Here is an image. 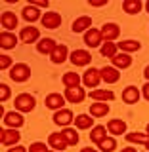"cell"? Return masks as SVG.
Masks as SVG:
<instances>
[{"label": "cell", "instance_id": "cell-1", "mask_svg": "<svg viewBox=\"0 0 149 152\" xmlns=\"http://www.w3.org/2000/svg\"><path fill=\"white\" fill-rule=\"evenodd\" d=\"M13 107L17 108V112H31L36 107V99L31 93H19L13 101Z\"/></svg>", "mask_w": 149, "mask_h": 152}, {"label": "cell", "instance_id": "cell-2", "mask_svg": "<svg viewBox=\"0 0 149 152\" xmlns=\"http://www.w3.org/2000/svg\"><path fill=\"white\" fill-rule=\"evenodd\" d=\"M10 78L13 80V82H27L29 78H31V66L25 65V63H17L13 65L12 69H10Z\"/></svg>", "mask_w": 149, "mask_h": 152}, {"label": "cell", "instance_id": "cell-3", "mask_svg": "<svg viewBox=\"0 0 149 152\" xmlns=\"http://www.w3.org/2000/svg\"><path fill=\"white\" fill-rule=\"evenodd\" d=\"M75 118L76 116L69 108H61V110L54 112V124H57V126H61V127H71V124L75 122Z\"/></svg>", "mask_w": 149, "mask_h": 152}, {"label": "cell", "instance_id": "cell-4", "mask_svg": "<svg viewBox=\"0 0 149 152\" xmlns=\"http://www.w3.org/2000/svg\"><path fill=\"white\" fill-rule=\"evenodd\" d=\"M19 139H21V133L17 129H12V127H6V129H0V141H2L4 146H16Z\"/></svg>", "mask_w": 149, "mask_h": 152}, {"label": "cell", "instance_id": "cell-5", "mask_svg": "<svg viewBox=\"0 0 149 152\" xmlns=\"http://www.w3.org/2000/svg\"><path fill=\"white\" fill-rule=\"evenodd\" d=\"M48 145L52 146V150L61 152V150H65L67 146H69V142H67L65 135L59 131V133H50V135H48Z\"/></svg>", "mask_w": 149, "mask_h": 152}, {"label": "cell", "instance_id": "cell-6", "mask_svg": "<svg viewBox=\"0 0 149 152\" xmlns=\"http://www.w3.org/2000/svg\"><path fill=\"white\" fill-rule=\"evenodd\" d=\"M119 34H121V27H119L117 23H105L102 27V40H105V42L117 40Z\"/></svg>", "mask_w": 149, "mask_h": 152}, {"label": "cell", "instance_id": "cell-7", "mask_svg": "<svg viewBox=\"0 0 149 152\" xmlns=\"http://www.w3.org/2000/svg\"><path fill=\"white\" fill-rule=\"evenodd\" d=\"M63 97L69 103H82L84 97H86V91H84V88H80V86H75V88H65Z\"/></svg>", "mask_w": 149, "mask_h": 152}, {"label": "cell", "instance_id": "cell-8", "mask_svg": "<svg viewBox=\"0 0 149 152\" xmlns=\"http://www.w3.org/2000/svg\"><path fill=\"white\" fill-rule=\"evenodd\" d=\"M99 80H102V74H99V70L94 69V66H92V69H88L82 74V84L86 86V88L96 89V88H98V84H99Z\"/></svg>", "mask_w": 149, "mask_h": 152}, {"label": "cell", "instance_id": "cell-9", "mask_svg": "<svg viewBox=\"0 0 149 152\" xmlns=\"http://www.w3.org/2000/svg\"><path fill=\"white\" fill-rule=\"evenodd\" d=\"M2 124L8 127H12V129H19V127L25 124V118H23L21 112H8L6 116L2 118Z\"/></svg>", "mask_w": 149, "mask_h": 152}, {"label": "cell", "instance_id": "cell-10", "mask_svg": "<svg viewBox=\"0 0 149 152\" xmlns=\"http://www.w3.org/2000/svg\"><path fill=\"white\" fill-rule=\"evenodd\" d=\"M71 63L76 66H86L88 63H92V55L86 50H75L71 51Z\"/></svg>", "mask_w": 149, "mask_h": 152}, {"label": "cell", "instance_id": "cell-11", "mask_svg": "<svg viewBox=\"0 0 149 152\" xmlns=\"http://www.w3.org/2000/svg\"><path fill=\"white\" fill-rule=\"evenodd\" d=\"M40 23H42L44 28H57L61 25V15L57 12H46L44 15H42Z\"/></svg>", "mask_w": 149, "mask_h": 152}, {"label": "cell", "instance_id": "cell-12", "mask_svg": "<svg viewBox=\"0 0 149 152\" xmlns=\"http://www.w3.org/2000/svg\"><path fill=\"white\" fill-rule=\"evenodd\" d=\"M84 44L90 48H98L102 44V28H90V31L84 32Z\"/></svg>", "mask_w": 149, "mask_h": 152}, {"label": "cell", "instance_id": "cell-13", "mask_svg": "<svg viewBox=\"0 0 149 152\" xmlns=\"http://www.w3.org/2000/svg\"><path fill=\"white\" fill-rule=\"evenodd\" d=\"M65 101H67V99L63 97V95H59V93H50V95L46 97V107L50 108V110L57 112V110H61V108L65 107Z\"/></svg>", "mask_w": 149, "mask_h": 152}, {"label": "cell", "instance_id": "cell-14", "mask_svg": "<svg viewBox=\"0 0 149 152\" xmlns=\"http://www.w3.org/2000/svg\"><path fill=\"white\" fill-rule=\"evenodd\" d=\"M40 38V31L36 27H25L21 32H19V40L25 42V44H33Z\"/></svg>", "mask_w": 149, "mask_h": 152}, {"label": "cell", "instance_id": "cell-15", "mask_svg": "<svg viewBox=\"0 0 149 152\" xmlns=\"http://www.w3.org/2000/svg\"><path fill=\"white\" fill-rule=\"evenodd\" d=\"M73 32H86L92 28V17L90 15H80L73 21Z\"/></svg>", "mask_w": 149, "mask_h": 152}, {"label": "cell", "instance_id": "cell-16", "mask_svg": "<svg viewBox=\"0 0 149 152\" xmlns=\"http://www.w3.org/2000/svg\"><path fill=\"white\" fill-rule=\"evenodd\" d=\"M140 95H142V91L136 88V86H126L124 91H122V101L126 104H134V103L140 101Z\"/></svg>", "mask_w": 149, "mask_h": 152}, {"label": "cell", "instance_id": "cell-17", "mask_svg": "<svg viewBox=\"0 0 149 152\" xmlns=\"http://www.w3.org/2000/svg\"><path fill=\"white\" fill-rule=\"evenodd\" d=\"M99 74H102V80L107 84H115L119 82V78H121V72H119V69H115V66H103L102 70H99Z\"/></svg>", "mask_w": 149, "mask_h": 152}, {"label": "cell", "instance_id": "cell-18", "mask_svg": "<svg viewBox=\"0 0 149 152\" xmlns=\"http://www.w3.org/2000/svg\"><path fill=\"white\" fill-rule=\"evenodd\" d=\"M16 46H17V36L13 32H8V31L0 32V48L2 50H13Z\"/></svg>", "mask_w": 149, "mask_h": 152}, {"label": "cell", "instance_id": "cell-19", "mask_svg": "<svg viewBox=\"0 0 149 152\" xmlns=\"http://www.w3.org/2000/svg\"><path fill=\"white\" fill-rule=\"evenodd\" d=\"M56 48H57L56 40H52V38H40V42H38V46H36V51L40 55H52Z\"/></svg>", "mask_w": 149, "mask_h": 152}, {"label": "cell", "instance_id": "cell-20", "mask_svg": "<svg viewBox=\"0 0 149 152\" xmlns=\"http://www.w3.org/2000/svg\"><path fill=\"white\" fill-rule=\"evenodd\" d=\"M67 57H69V50H67V46L65 44H57V48L54 50V53L50 55V59H52V63L61 65V63L67 61Z\"/></svg>", "mask_w": 149, "mask_h": 152}, {"label": "cell", "instance_id": "cell-21", "mask_svg": "<svg viewBox=\"0 0 149 152\" xmlns=\"http://www.w3.org/2000/svg\"><path fill=\"white\" fill-rule=\"evenodd\" d=\"M88 97H92L94 101H102V103H109L115 99V93L111 89H94V91H88Z\"/></svg>", "mask_w": 149, "mask_h": 152}, {"label": "cell", "instance_id": "cell-22", "mask_svg": "<svg viewBox=\"0 0 149 152\" xmlns=\"http://www.w3.org/2000/svg\"><path fill=\"white\" fill-rule=\"evenodd\" d=\"M109 114V104L107 103H102V101H94L90 104V116L94 118H103Z\"/></svg>", "mask_w": 149, "mask_h": 152}, {"label": "cell", "instance_id": "cell-23", "mask_svg": "<svg viewBox=\"0 0 149 152\" xmlns=\"http://www.w3.org/2000/svg\"><path fill=\"white\" fill-rule=\"evenodd\" d=\"M21 15H23V19H25V21H29V23H35V21H38V19H42L40 10L35 8V6H31V4H29V6H23Z\"/></svg>", "mask_w": 149, "mask_h": 152}, {"label": "cell", "instance_id": "cell-24", "mask_svg": "<svg viewBox=\"0 0 149 152\" xmlns=\"http://www.w3.org/2000/svg\"><path fill=\"white\" fill-rule=\"evenodd\" d=\"M107 131L111 133V135H124V133H126V122L119 120V118H113V120H109V124H107Z\"/></svg>", "mask_w": 149, "mask_h": 152}, {"label": "cell", "instance_id": "cell-25", "mask_svg": "<svg viewBox=\"0 0 149 152\" xmlns=\"http://www.w3.org/2000/svg\"><path fill=\"white\" fill-rule=\"evenodd\" d=\"M111 63H113V66L115 69H128V66L132 65V57H130V53H117L111 59Z\"/></svg>", "mask_w": 149, "mask_h": 152}, {"label": "cell", "instance_id": "cell-26", "mask_svg": "<svg viewBox=\"0 0 149 152\" xmlns=\"http://www.w3.org/2000/svg\"><path fill=\"white\" fill-rule=\"evenodd\" d=\"M75 127L76 129H92L94 127V116H90V114H79L75 118Z\"/></svg>", "mask_w": 149, "mask_h": 152}, {"label": "cell", "instance_id": "cell-27", "mask_svg": "<svg viewBox=\"0 0 149 152\" xmlns=\"http://www.w3.org/2000/svg\"><path fill=\"white\" fill-rule=\"evenodd\" d=\"M2 27H4V31L12 32L13 28L17 27V15H16V13L4 12V13H2Z\"/></svg>", "mask_w": 149, "mask_h": 152}, {"label": "cell", "instance_id": "cell-28", "mask_svg": "<svg viewBox=\"0 0 149 152\" xmlns=\"http://www.w3.org/2000/svg\"><path fill=\"white\" fill-rule=\"evenodd\" d=\"M105 137H107V127L105 126H94L92 129H90V141H92L94 145L102 142Z\"/></svg>", "mask_w": 149, "mask_h": 152}, {"label": "cell", "instance_id": "cell-29", "mask_svg": "<svg viewBox=\"0 0 149 152\" xmlns=\"http://www.w3.org/2000/svg\"><path fill=\"white\" fill-rule=\"evenodd\" d=\"M126 141L132 142V145H147L149 135L142 131H130V133H126Z\"/></svg>", "mask_w": 149, "mask_h": 152}, {"label": "cell", "instance_id": "cell-30", "mask_svg": "<svg viewBox=\"0 0 149 152\" xmlns=\"http://www.w3.org/2000/svg\"><path fill=\"white\" fill-rule=\"evenodd\" d=\"M143 8V4L140 0H124L122 2V10L128 13V15H136V13H140Z\"/></svg>", "mask_w": 149, "mask_h": 152}, {"label": "cell", "instance_id": "cell-31", "mask_svg": "<svg viewBox=\"0 0 149 152\" xmlns=\"http://www.w3.org/2000/svg\"><path fill=\"white\" fill-rule=\"evenodd\" d=\"M117 48L122 51V53H130V51H138L142 48V44L138 40H121L117 44Z\"/></svg>", "mask_w": 149, "mask_h": 152}, {"label": "cell", "instance_id": "cell-32", "mask_svg": "<svg viewBox=\"0 0 149 152\" xmlns=\"http://www.w3.org/2000/svg\"><path fill=\"white\" fill-rule=\"evenodd\" d=\"M80 82H82V76H79L76 72H65L63 74V84L65 88H75V86H80Z\"/></svg>", "mask_w": 149, "mask_h": 152}, {"label": "cell", "instance_id": "cell-33", "mask_svg": "<svg viewBox=\"0 0 149 152\" xmlns=\"http://www.w3.org/2000/svg\"><path fill=\"white\" fill-rule=\"evenodd\" d=\"M117 53H119V48H117V44H115V42H103V44H102V55H103V57L113 59Z\"/></svg>", "mask_w": 149, "mask_h": 152}, {"label": "cell", "instance_id": "cell-34", "mask_svg": "<svg viewBox=\"0 0 149 152\" xmlns=\"http://www.w3.org/2000/svg\"><path fill=\"white\" fill-rule=\"evenodd\" d=\"M65 135V139L67 142H69V146H75V145H79V133H76V129H73V127H63V131H61Z\"/></svg>", "mask_w": 149, "mask_h": 152}, {"label": "cell", "instance_id": "cell-35", "mask_svg": "<svg viewBox=\"0 0 149 152\" xmlns=\"http://www.w3.org/2000/svg\"><path fill=\"white\" fill-rule=\"evenodd\" d=\"M98 148L102 152H113L117 148V141H115L113 137H105L102 142H98Z\"/></svg>", "mask_w": 149, "mask_h": 152}, {"label": "cell", "instance_id": "cell-36", "mask_svg": "<svg viewBox=\"0 0 149 152\" xmlns=\"http://www.w3.org/2000/svg\"><path fill=\"white\" fill-rule=\"evenodd\" d=\"M29 152H48V146L44 142H33V145L29 146Z\"/></svg>", "mask_w": 149, "mask_h": 152}, {"label": "cell", "instance_id": "cell-37", "mask_svg": "<svg viewBox=\"0 0 149 152\" xmlns=\"http://www.w3.org/2000/svg\"><path fill=\"white\" fill-rule=\"evenodd\" d=\"M0 91H2V93H0V101H2V103L8 101V97H10V93H12V89H10L6 84H2V86H0Z\"/></svg>", "mask_w": 149, "mask_h": 152}, {"label": "cell", "instance_id": "cell-38", "mask_svg": "<svg viewBox=\"0 0 149 152\" xmlns=\"http://www.w3.org/2000/svg\"><path fill=\"white\" fill-rule=\"evenodd\" d=\"M12 63H13L12 57H8V55H2V57H0V69H2V70H6Z\"/></svg>", "mask_w": 149, "mask_h": 152}, {"label": "cell", "instance_id": "cell-39", "mask_svg": "<svg viewBox=\"0 0 149 152\" xmlns=\"http://www.w3.org/2000/svg\"><path fill=\"white\" fill-rule=\"evenodd\" d=\"M31 6H35V8H48L50 4H48L46 0H31Z\"/></svg>", "mask_w": 149, "mask_h": 152}, {"label": "cell", "instance_id": "cell-40", "mask_svg": "<svg viewBox=\"0 0 149 152\" xmlns=\"http://www.w3.org/2000/svg\"><path fill=\"white\" fill-rule=\"evenodd\" d=\"M142 95L145 97V101H149V82H145V86L142 88Z\"/></svg>", "mask_w": 149, "mask_h": 152}, {"label": "cell", "instance_id": "cell-41", "mask_svg": "<svg viewBox=\"0 0 149 152\" xmlns=\"http://www.w3.org/2000/svg\"><path fill=\"white\" fill-rule=\"evenodd\" d=\"M8 152H29V148H25V146H10Z\"/></svg>", "mask_w": 149, "mask_h": 152}, {"label": "cell", "instance_id": "cell-42", "mask_svg": "<svg viewBox=\"0 0 149 152\" xmlns=\"http://www.w3.org/2000/svg\"><path fill=\"white\" fill-rule=\"evenodd\" d=\"M105 0H90V6H105Z\"/></svg>", "mask_w": 149, "mask_h": 152}, {"label": "cell", "instance_id": "cell-43", "mask_svg": "<svg viewBox=\"0 0 149 152\" xmlns=\"http://www.w3.org/2000/svg\"><path fill=\"white\" fill-rule=\"evenodd\" d=\"M80 152H102V150H96V148H92V146H84Z\"/></svg>", "mask_w": 149, "mask_h": 152}, {"label": "cell", "instance_id": "cell-44", "mask_svg": "<svg viewBox=\"0 0 149 152\" xmlns=\"http://www.w3.org/2000/svg\"><path fill=\"white\" fill-rule=\"evenodd\" d=\"M121 152H138V150L134 148V146H126V148H122Z\"/></svg>", "mask_w": 149, "mask_h": 152}, {"label": "cell", "instance_id": "cell-45", "mask_svg": "<svg viewBox=\"0 0 149 152\" xmlns=\"http://www.w3.org/2000/svg\"><path fill=\"white\" fill-rule=\"evenodd\" d=\"M143 76H145V78H147V82H149V65L145 66V70H143Z\"/></svg>", "mask_w": 149, "mask_h": 152}, {"label": "cell", "instance_id": "cell-46", "mask_svg": "<svg viewBox=\"0 0 149 152\" xmlns=\"http://www.w3.org/2000/svg\"><path fill=\"white\" fill-rule=\"evenodd\" d=\"M145 150H147V152H149V141H147V145H145Z\"/></svg>", "mask_w": 149, "mask_h": 152}, {"label": "cell", "instance_id": "cell-47", "mask_svg": "<svg viewBox=\"0 0 149 152\" xmlns=\"http://www.w3.org/2000/svg\"><path fill=\"white\" fill-rule=\"evenodd\" d=\"M145 10H147V13H149V2H147V4H145Z\"/></svg>", "mask_w": 149, "mask_h": 152}, {"label": "cell", "instance_id": "cell-48", "mask_svg": "<svg viewBox=\"0 0 149 152\" xmlns=\"http://www.w3.org/2000/svg\"><path fill=\"white\" fill-rule=\"evenodd\" d=\"M147 135H149V124H147Z\"/></svg>", "mask_w": 149, "mask_h": 152}, {"label": "cell", "instance_id": "cell-49", "mask_svg": "<svg viewBox=\"0 0 149 152\" xmlns=\"http://www.w3.org/2000/svg\"><path fill=\"white\" fill-rule=\"evenodd\" d=\"M48 152H57V150H48Z\"/></svg>", "mask_w": 149, "mask_h": 152}, {"label": "cell", "instance_id": "cell-50", "mask_svg": "<svg viewBox=\"0 0 149 152\" xmlns=\"http://www.w3.org/2000/svg\"><path fill=\"white\" fill-rule=\"evenodd\" d=\"M145 152H147V150H145Z\"/></svg>", "mask_w": 149, "mask_h": 152}]
</instances>
